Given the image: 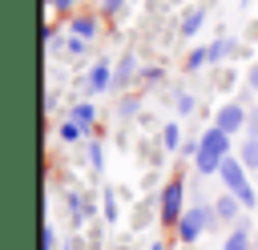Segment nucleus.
Here are the masks:
<instances>
[{"label": "nucleus", "mask_w": 258, "mask_h": 250, "mask_svg": "<svg viewBox=\"0 0 258 250\" xmlns=\"http://www.w3.org/2000/svg\"><path fill=\"white\" fill-rule=\"evenodd\" d=\"M198 145H202V149H198V161H194V165H198V173H202V177H206V173H218V169H222V161L234 153V149H230V133H226V129H218V125H214V129H206Z\"/></svg>", "instance_id": "f257e3e1"}, {"label": "nucleus", "mask_w": 258, "mask_h": 250, "mask_svg": "<svg viewBox=\"0 0 258 250\" xmlns=\"http://www.w3.org/2000/svg\"><path fill=\"white\" fill-rule=\"evenodd\" d=\"M218 173H222V185H226L230 194H238L246 210H250V206H258V194H254V190H250V181H246V165H242V157H234V153H230V157L222 161V169H218Z\"/></svg>", "instance_id": "f03ea898"}, {"label": "nucleus", "mask_w": 258, "mask_h": 250, "mask_svg": "<svg viewBox=\"0 0 258 250\" xmlns=\"http://www.w3.org/2000/svg\"><path fill=\"white\" fill-rule=\"evenodd\" d=\"M210 222H218V218H214V210H206V206L185 210V214H181V222L173 226V230H177V242H181V246H194V242L206 234V226H210Z\"/></svg>", "instance_id": "7ed1b4c3"}, {"label": "nucleus", "mask_w": 258, "mask_h": 250, "mask_svg": "<svg viewBox=\"0 0 258 250\" xmlns=\"http://www.w3.org/2000/svg\"><path fill=\"white\" fill-rule=\"evenodd\" d=\"M181 202H185V181L181 177H169V185L161 190V226H177L181 222Z\"/></svg>", "instance_id": "20e7f679"}, {"label": "nucleus", "mask_w": 258, "mask_h": 250, "mask_svg": "<svg viewBox=\"0 0 258 250\" xmlns=\"http://www.w3.org/2000/svg\"><path fill=\"white\" fill-rule=\"evenodd\" d=\"M242 210H246V206H242V198H238V194H230V190H222V194H218V202H214V218H218V222H230V226H238V222H242Z\"/></svg>", "instance_id": "39448f33"}, {"label": "nucleus", "mask_w": 258, "mask_h": 250, "mask_svg": "<svg viewBox=\"0 0 258 250\" xmlns=\"http://www.w3.org/2000/svg\"><path fill=\"white\" fill-rule=\"evenodd\" d=\"M246 121H250V117H246V109H242L238 101H230V105H222V109H218V117H214V125H218V129H226L230 137H234V133H238V129H242Z\"/></svg>", "instance_id": "423d86ee"}, {"label": "nucleus", "mask_w": 258, "mask_h": 250, "mask_svg": "<svg viewBox=\"0 0 258 250\" xmlns=\"http://www.w3.org/2000/svg\"><path fill=\"white\" fill-rule=\"evenodd\" d=\"M222 250H254V238H250V226L246 222H238L230 234H226V242H222Z\"/></svg>", "instance_id": "0eeeda50"}, {"label": "nucleus", "mask_w": 258, "mask_h": 250, "mask_svg": "<svg viewBox=\"0 0 258 250\" xmlns=\"http://www.w3.org/2000/svg\"><path fill=\"white\" fill-rule=\"evenodd\" d=\"M109 77H113V73H109V60H97L93 73H89V89H93V93H105V89H109Z\"/></svg>", "instance_id": "6e6552de"}, {"label": "nucleus", "mask_w": 258, "mask_h": 250, "mask_svg": "<svg viewBox=\"0 0 258 250\" xmlns=\"http://www.w3.org/2000/svg\"><path fill=\"white\" fill-rule=\"evenodd\" d=\"M238 157H242V165H246V169H258V137H250V133H246V141L238 145Z\"/></svg>", "instance_id": "1a4fd4ad"}, {"label": "nucleus", "mask_w": 258, "mask_h": 250, "mask_svg": "<svg viewBox=\"0 0 258 250\" xmlns=\"http://www.w3.org/2000/svg\"><path fill=\"white\" fill-rule=\"evenodd\" d=\"M73 32L81 40H89V36H97V20L93 16H73Z\"/></svg>", "instance_id": "9d476101"}, {"label": "nucleus", "mask_w": 258, "mask_h": 250, "mask_svg": "<svg viewBox=\"0 0 258 250\" xmlns=\"http://www.w3.org/2000/svg\"><path fill=\"white\" fill-rule=\"evenodd\" d=\"M202 20H206V12H202V8H194V12H185V20H181V32H185V36H194V32L202 28Z\"/></svg>", "instance_id": "9b49d317"}, {"label": "nucleus", "mask_w": 258, "mask_h": 250, "mask_svg": "<svg viewBox=\"0 0 258 250\" xmlns=\"http://www.w3.org/2000/svg\"><path fill=\"white\" fill-rule=\"evenodd\" d=\"M73 121H77L81 129H89V125H93V105H89V101L77 105V109H73Z\"/></svg>", "instance_id": "f8f14e48"}, {"label": "nucleus", "mask_w": 258, "mask_h": 250, "mask_svg": "<svg viewBox=\"0 0 258 250\" xmlns=\"http://www.w3.org/2000/svg\"><path fill=\"white\" fill-rule=\"evenodd\" d=\"M206 60H210V48H194V52H189V56H185V69H189V73H194V69H202V65H206Z\"/></svg>", "instance_id": "ddd939ff"}, {"label": "nucleus", "mask_w": 258, "mask_h": 250, "mask_svg": "<svg viewBox=\"0 0 258 250\" xmlns=\"http://www.w3.org/2000/svg\"><path fill=\"white\" fill-rule=\"evenodd\" d=\"M222 52H234V40H218V44H210V60H222Z\"/></svg>", "instance_id": "4468645a"}, {"label": "nucleus", "mask_w": 258, "mask_h": 250, "mask_svg": "<svg viewBox=\"0 0 258 250\" xmlns=\"http://www.w3.org/2000/svg\"><path fill=\"white\" fill-rule=\"evenodd\" d=\"M133 69H137V60H133V56H125V60L117 65V81H125V77H133Z\"/></svg>", "instance_id": "2eb2a0df"}, {"label": "nucleus", "mask_w": 258, "mask_h": 250, "mask_svg": "<svg viewBox=\"0 0 258 250\" xmlns=\"http://www.w3.org/2000/svg\"><path fill=\"white\" fill-rule=\"evenodd\" d=\"M77 137H81V125H77V121L60 125V141H77Z\"/></svg>", "instance_id": "dca6fc26"}, {"label": "nucleus", "mask_w": 258, "mask_h": 250, "mask_svg": "<svg viewBox=\"0 0 258 250\" xmlns=\"http://www.w3.org/2000/svg\"><path fill=\"white\" fill-rule=\"evenodd\" d=\"M161 137H165V149H177V137H181V133H177V125H165Z\"/></svg>", "instance_id": "f3484780"}, {"label": "nucleus", "mask_w": 258, "mask_h": 250, "mask_svg": "<svg viewBox=\"0 0 258 250\" xmlns=\"http://www.w3.org/2000/svg\"><path fill=\"white\" fill-rule=\"evenodd\" d=\"M44 250H60V242H56V230H52V222H44Z\"/></svg>", "instance_id": "a211bd4d"}, {"label": "nucleus", "mask_w": 258, "mask_h": 250, "mask_svg": "<svg viewBox=\"0 0 258 250\" xmlns=\"http://www.w3.org/2000/svg\"><path fill=\"white\" fill-rule=\"evenodd\" d=\"M89 161H93V169H101V161H105V157H101V145H93V149H89Z\"/></svg>", "instance_id": "6ab92c4d"}, {"label": "nucleus", "mask_w": 258, "mask_h": 250, "mask_svg": "<svg viewBox=\"0 0 258 250\" xmlns=\"http://www.w3.org/2000/svg\"><path fill=\"white\" fill-rule=\"evenodd\" d=\"M246 81H250V89H254V93H258V65H254V69H250V73H246Z\"/></svg>", "instance_id": "aec40b11"}, {"label": "nucleus", "mask_w": 258, "mask_h": 250, "mask_svg": "<svg viewBox=\"0 0 258 250\" xmlns=\"http://www.w3.org/2000/svg\"><path fill=\"white\" fill-rule=\"evenodd\" d=\"M246 133H250V137H258V113H254V117L246 121Z\"/></svg>", "instance_id": "412c9836"}, {"label": "nucleus", "mask_w": 258, "mask_h": 250, "mask_svg": "<svg viewBox=\"0 0 258 250\" xmlns=\"http://www.w3.org/2000/svg\"><path fill=\"white\" fill-rule=\"evenodd\" d=\"M52 8H64V12H69V8H73V0H52Z\"/></svg>", "instance_id": "4be33fe9"}, {"label": "nucleus", "mask_w": 258, "mask_h": 250, "mask_svg": "<svg viewBox=\"0 0 258 250\" xmlns=\"http://www.w3.org/2000/svg\"><path fill=\"white\" fill-rule=\"evenodd\" d=\"M60 250H73V246H69V242H64V246H60Z\"/></svg>", "instance_id": "5701e85b"}, {"label": "nucleus", "mask_w": 258, "mask_h": 250, "mask_svg": "<svg viewBox=\"0 0 258 250\" xmlns=\"http://www.w3.org/2000/svg\"><path fill=\"white\" fill-rule=\"evenodd\" d=\"M254 250H258V238H254Z\"/></svg>", "instance_id": "b1692460"}]
</instances>
